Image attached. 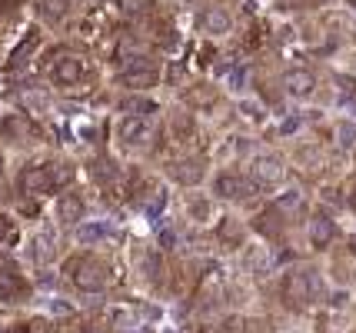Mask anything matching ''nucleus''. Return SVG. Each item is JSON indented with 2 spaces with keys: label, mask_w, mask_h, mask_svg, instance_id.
I'll return each mask as SVG.
<instances>
[{
  "label": "nucleus",
  "mask_w": 356,
  "mask_h": 333,
  "mask_svg": "<svg viewBox=\"0 0 356 333\" xmlns=\"http://www.w3.org/2000/svg\"><path fill=\"white\" fill-rule=\"evenodd\" d=\"M283 293H286V300L290 303L307 307V303H313L320 293H323V284H320V277H316L313 270H300V273H290V277H286Z\"/></svg>",
  "instance_id": "obj_1"
},
{
  "label": "nucleus",
  "mask_w": 356,
  "mask_h": 333,
  "mask_svg": "<svg viewBox=\"0 0 356 333\" xmlns=\"http://www.w3.org/2000/svg\"><path fill=\"white\" fill-rule=\"evenodd\" d=\"M70 270H74V284H77L80 290H97V286H104V280H107V267H104L100 260H90V257L74 260Z\"/></svg>",
  "instance_id": "obj_2"
},
{
  "label": "nucleus",
  "mask_w": 356,
  "mask_h": 333,
  "mask_svg": "<svg viewBox=\"0 0 356 333\" xmlns=\"http://www.w3.org/2000/svg\"><path fill=\"white\" fill-rule=\"evenodd\" d=\"M333 240V223L323 220V217H316V223H313V243L316 247H326Z\"/></svg>",
  "instance_id": "obj_3"
},
{
  "label": "nucleus",
  "mask_w": 356,
  "mask_h": 333,
  "mask_svg": "<svg viewBox=\"0 0 356 333\" xmlns=\"http://www.w3.org/2000/svg\"><path fill=\"white\" fill-rule=\"evenodd\" d=\"M257 174L264 177V180H280V174H283V170H280V167H277V160H260V167H257Z\"/></svg>",
  "instance_id": "obj_4"
},
{
  "label": "nucleus",
  "mask_w": 356,
  "mask_h": 333,
  "mask_svg": "<svg viewBox=\"0 0 356 333\" xmlns=\"http://www.w3.org/2000/svg\"><path fill=\"white\" fill-rule=\"evenodd\" d=\"M350 204H353V210H356V190H353V197H350Z\"/></svg>",
  "instance_id": "obj_5"
}]
</instances>
